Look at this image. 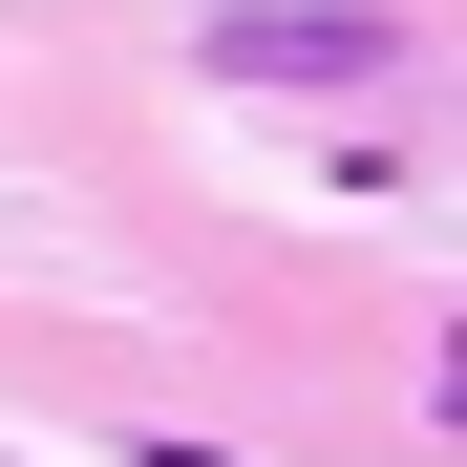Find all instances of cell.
<instances>
[{
    "instance_id": "1",
    "label": "cell",
    "mask_w": 467,
    "mask_h": 467,
    "mask_svg": "<svg viewBox=\"0 0 467 467\" xmlns=\"http://www.w3.org/2000/svg\"><path fill=\"white\" fill-rule=\"evenodd\" d=\"M213 64H234V86H361L382 22H213Z\"/></svg>"
}]
</instances>
